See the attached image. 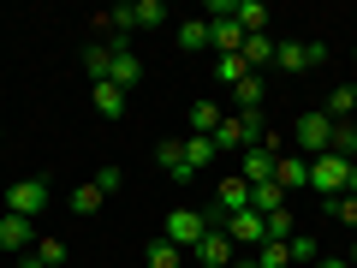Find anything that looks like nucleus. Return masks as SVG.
I'll use <instances>...</instances> for the list:
<instances>
[{
  "mask_svg": "<svg viewBox=\"0 0 357 268\" xmlns=\"http://www.w3.org/2000/svg\"><path fill=\"white\" fill-rule=\"evenodd\" d=\"M328 209H333V215H340V221H345V227H351V232H357V197H333V203H328Z\"/></svg>",
  "mask_w": 357,
  "mask_h": 268,
  "instance_id": "34",
  "label": "nucleus"
},
{
  "mask_svg": "<svg viewBox=\"0 0 357 268\" xmlns=\"http://www.w3.org/2000/svg\"><path fill=\"white\" fill-rule=\"evenodd\" d=\"M321 114H328L333 126H340V119H351V114H357V84H340V89L328 96V107H321Z\"/></svg>",
  "mask_w": 357,
  "mask_h": 268,
  "instance_id": "19",
  "label": "nucleus"
},
{
  "mask_svg": "<svg viewBox=\"0 0 357 268\" xmlns=\"http://www.w3.org/2000/svg\"><path fill=\"white\" fill-rule=\"evenodd\" d=\"M96 107H102V114L114 119L119 107H126V89H114V84H96Z\"/></svg>",
  "mask_w": 357,
  "mask_h": 268,
  "instance_id": "31",
  "label": "nucleus"
},
{
  "mask_svg": "<svg viewBox=\"0 0 357 268\" xmlns=\"http://www.w3.org/2000/svg\"><path fill=\"white\" fill-rule=\"evenodd\" d=\"M208 42H215L220 54H238V48H244V30H238V18H208Z\"/></svg>",
  "mask_w": 357,
  "mask_h": 268,
  "instance_id": "12",
  "label": "nucleus"
},
{
  "mask_svg": "<svg viewBox=\"0 0 357 268\" xmlns=\"http://www.w3.org/2000/svg\"><path fill=\"white\" fill-rule=\"evenodd\" d=\"M316 268H351V262H345V256H321Z\"/></svg>",
  "mask_w": 357,
  "mask_h": 268,
  "instance_id": "36",
  "label": "nucleus"
},
{
  "mask_svg": "<svg viewBox=\"0 0 357 268\" xmlns=\"http://www.w3.org/2000/svg\"><path fill=\"white\" fill-rule=\"evenodd\" d=\"M191 256H197V262H203V268H215V262H220V268H232V239H227V227L203 232V244H197Z\"/></svg>",
  "mask_w": 357,
  "mask_h": 268,
  "instance_id": "9",
  "label": "nucleus"
},
{
  "mask_svg": "<svg viewBox=\"0 0 357 268\" xmlns=\"http://www.w3.org/2000/svg\"><path fill=\"white\" fill-rule=\"evenodd\" d=\"M178 48H208V18H185V24H178Z\"/></svg>",
  "mask_w": 357,
  "mask_h": 268,
  "instance_id": "26",
  "label": "nucleus"
},
{
  "mask_svg": "<svg viewBox=\"0 0 357 268\" xmlns=\"http://www.w3.org/2000/svg\"><path fill=\"white\" fill-rule=\"evenodd\" d=\"M292 143H298V155H321V149L333 143V119L321 114V107H316V114H304V119L292 126Z\"/></svg>",
  "mask_w": 357,
  "mask_h": 268,
  "instance_id": "4",
  "label": "nucleus"
},
{
  "mask_svg": "<svg viewBox=\"0 0 357 268\" xmlns=\"http://www.w3.org/2000/svg\"><path fill=\"white\" fill-rule=\"evenodd\" d=\"M30 244H36V232L24 215H0V251H30Z\"/></svg>",
  "mask_w": 357,
  "mask_h": 268,
  "instance_id": "11",
  "label": "nucleus"
},
{
  "mask_svg": "<svg viewBox=\"0 0 357 268\" xmlns=\"http://www.w3.org/2000/svg\"><path fill=\"white\" fill-rule=\"evenodd\" d=\"M161 18H167L161 0H131V6H119V24H126V30H155Z\"/></svg>",
  "mask_w": 357,
  "mask_h": 268,
  "instance_id": "10",
  "label": "nucleus"
},
{
  "mask_svg": "<svg viewBox=\"0 0 357 268\" xmlns=\"http://www.w3.org/2000/svg\"><path fill=\"white\" fill-rule=\"evenodd\" d=\"M107 197H102V185H96V179H89V185H77L72 191V215H96V209H102Z\"/></svg>",
  "mask_w": 357,
  "mask_h": 268,
  "instance_id": "25",
  "label": "nucleus"
},
{
  "mask_svg": "<svg viewBox=\"0 0 357 268\" xmlns=\"http://www.w3.org/2000/svg\"><path fill=\"white\" fill-rule=\"evenodd\" d=\"M345 197H357V161H351V173H345Z\"/></svg>",
  "mask_w": 357,
  "mask_h": 268,
  "instance_id": "35",
  "label": "nucleus"
},
{
  "mask_svg": "<svg viewBox=\"0 0 357 268\" xmlns=\"http://www.w3.org/2000/svg\"><path fill=\"white\" fill-rule=\"evenodd\" d=\"M215 227H220V209H173L167 227H161V239L178 244V251H197L203 232H215Z\"/></svg>",
  "mask_w": 357,
  "mask_h": 268,
  "instance_id": "1",
  "label": "nucleus"
},
{
  "mask_svg": "<svg viewBox=\"0 0 357 268\" xmlns=\"http://www.w3.org/2000/svg\"><path fill=\"white\" fill-rule=\"evenodd\" d=\"M292 209H274V215H268V239H280V244H292Z\"/></svg>",
  "mask_w": 357,
  "mask_h": 268,
  "instance_id": "30",
  "label": "nucleus"
},
{
  "mask_svg": "<svg viewBox=\"0 0 357 268\" xmlns=\"http://www.w3.org/2000/svg\"><path fill=\"white\" fill-rule=\"evenodd\" d=\"M345 173H351V161L345 155H333V149H321V155H310V191L316 197H345Z\"/></svg>",
  "mask_w": 357,
  "mask_h": 268,
  "instance_id": "2",
  "label": "nucleus"
},
{
  "mask_svg": "<svg viewBox=\"0 0 357 268\" xmlns=\"http://www.w3.org/2000/svg\"><path fill=\"white\" fill-rule=\"evenodd\" d=\"M220 119H227V107H220V102H208V96H203V102L191 107V137H208V131H215Z\"/></svg>",
  "mask_w": 357,
  "mask_h": 268,
  "instance_id": "17",
  "label": "nucleus"
},
{
  "mask_svg": "<svg viewBox=\"0 0 357 268\" xmlns=\"http://www.w3.org/2000/svg\"><path fill=\"white\" fill-rule=\"evenodd\" d=\"M345 262H351V268H357V244H351V256H345Z\"/></svg>",
  "mask_w": 357,
  "mask_h": 268,
  "instance_id": "38",
  "label": "nucleus"
},
{
  "mask_svg": "<svg viewBox=\"0 0 357 268\" xmlns=\"http://www.w3.org/2000/svg\"><path fill=\"white\" fill-rule=\"evenodd\" d=\"M274 185H280L286 197L310 191V155H280V161H274Z\"/></svg>",
  "mask_w": 357,
  "mask_h": 268,
  "instance_id": "7",
  "label": "nucleus"
},
{
  "mask_svg": "<svg viewBox=\"0 0 357 268\" xmlns=\"http://www.w3.org/2000/svg\"><path fill=\"white\" fill-rule=\"evenodd\" d=\"M244 66H250V72H256V66H274V36H268V30H262V36H244Z\"/></svg>",
  "mask_w": 357,
  "mask_h": 268,
  "instance_id": "21",
  "label": "nucleus"
},
{
  "mask_svg": "<svg viewBox=\"0 0 357 268\" xmlns=\"http://www.w3.org/2000/svg\"><path fill=\"white\" fill-rule=\"evenodd\" d=\"M42 209H48V179H13V185H6V215L36 221Z\"/></svg>",
  "mask_w": 357,
  "mask_h": 268,
  "instance_id": "3",
  "label": "nucleus"
},
{
  "mask_svg": "<svg viewBox=\"0 0 357 268\" xmlns=\"http://www.w3.org/2000/svg\"><path fill=\"white\" fill-rule=\"evenodd\" d=\"M250 209L268 221L274 209H286V191H280V185H250Z\"/></svg>",
  "mask_w": 357,
  "mask_h": 268,
  "instance_id": "23",
  "label": "nucleus"
},
{
  "mask_svg": "<svg viewBox=\"0 0 357 268\" xmlns=\"http://www.w3.org/2000/svg\"><path fill=\"white\" fill-rule=\"evenodd\" d=\"M238 30H244V36H262V30H268V6H262V0H238Z\"/></svg>",
  "mask_w": 357,
  "mask_h": 268,
  "instance_id": "22",
  "label": "nucleus"
},
{
  "mask_svg": "<svg viewBox=\"0 0 357 268\" xmlns=\"http://www.w3.org/2000/svg\"><path fill=\"white\" fill-rule=\"evenodd\" d=\"M232 268H256V256H244V262H232Z\"/></svg>",
  "mask_w": 357,
  "mask_h": 268,
  "instance_id": "37",
  "label": "nucleus"
},
{
  "mask_svg": "<svg viewBox=\"0 0 357 268\" xmlns=\"http://www.w3.org/2000/svg\"><path fill=\"white\" fill-rule=\"evenodd\" d=\"M256 268H292V251H286L280 239H268L262 251H256Z\"/></svg>",
  "mask_w": 357,
  "mask_h": 268,
  "instance_id": "28",
  "label": "nucleus"
},
{
  "mask_svg": "<svg viewBox=\"0 0 357 268\" xmlns=\"http://www.w3.org/2000/svg\"><path fill=\"white\" fill-rule=\"evenodd\" d=\"M185 161H191V173H197L203 161H215V143L208 137H185Z\"/></svg>",
  "mask_w": 357,
  "mask_h": 268,
  "instance_id": "32",
  "label": "nucleus"
},
{
  "mask_svg": "<svg viewBox=\"0 0 357 268\" xmlns=\"http://www.w3.org/2000/svg\"><path fill=\"white\" fill-rule=\"evenodd\" d=\"M107 84H114V89H126V96H131V89L143 84V60H137L131 48H114V66H107Z\"/></svg>",
  "mask_w": 357,
  "mask_h": 268,
  "instance_id": "8",
  "label": "nucleus"
},
{
  "mask_svg": "<svg viewBox=\"0 0 357 268\" xmlns=\"http://www.w3.org/2000/svg\"><path fill=\"white\" fill-rule=\"evenodd\" d=\"M96 185H102V197H114L119 185H126V173H119V167L107 161V167H96Z\"/></svg>",
  "mask_w": 357,
  "mask_h": 268,
  "instance_id": "33",
  "label": "nucleus"
},
{
  "mask_svg": "<svg viewBox=\"0 0 357 268\" xmlns=\"http://www.w3.org/2000/svg\"><path fill=\"white\" fill-rule=\"evenodd\" d=\"M227 239H232V244H250V251H262V244H268V221L256 215V209H238V215H227Z\"/></svg>",
  "mask_w": 357,
  "mask_h": 268,
  "instance_id": "6",
  "label": "nucleus"
},
{
  "mask_svg": "<svg viewBox=\"0 0 357 268\" xmlns=\"http://www.w3.org/2000/svg\"><path fill=\"white\" fill-rule=\"evenodd\" d=\"M107 66H114V48L89 42V48H84V77H89V84H107Z\"/></svg>",
  "mask_w": 357,
  "mask_h": 268,
  "instance_id": "18",
  "label": "nucleus"
},
{
  "mask_svg": "<svg viewBox=\"0 0 357 268\" xmlns=\"http://www.w3.org/2000/svg\"><path fill=\"white\" fill-rule=\"evenodd\" d=\"M274 161H280V149L250 143V149L238 155V179H244V185H274Z\"/></svg>",
  "mask_w": 357,
  "mask_h": 268,
  "instance_id": "5",
  "label": "nucleus"
},
{
  "mask_svg": "<svg viewBox=\"0 0 357 268\" xmlns=\"http://www.w3.org/2000/svg\"><path fill=\"white\" fill-rule=\"evenodd\" d=\"M238 209H250V185L238 173H227L220 179V215H238Z\"/></svg>",
  "mask_w": 357,
  "mask_h": 268,
  "instance_id": "15",
  "label": "nucleus"
},
{
  "mask_svg": "<svg viewBox=\"0 0 357 268\" xmlns=\"http://www.w3.org/2000/svg\"><path fill=\"white\" fill-rule=\"evenodd\" d=\"M333 155H345V161H357V119H340L333 126V143H328Z\"/></svg>",
  "mask_w": 357,
  "mask_h": 268,
  "instance_id": "24",
  "label": "nucleus"
},
{
  "mask_svg": "<svg viewBox=\"0 0 357 268\" xmlns=\"http://www.w3.org/2000/svg\"><path fill=\"white\" fill-rule=\"evenodd\" d=\"M244 77H250V66H244V54H220V60H215V84H227V89H238Z\"/></svg>",
  "mask_w": 357,
  "mask_h": 268,
  "instance_id": "20",
  "label": "nucleus"
},
{
  "mask_svg": "<svg viewBox=\"0 0 357 268\" xmlns=\"http://www.w3.org/2000/svg\"><path fill=\"white\" fill-rule=\"evenodd\" d=\"M232 102H238V114H256V107L268 102V84H262V72H250L238 89H232Z\"/></svg>",
  "mask_w": 357,
  "mask_h": 268,
  "instance_id": "16",
  "label": "nucleus"
},
{
  "mask_svg": "<svg viewBox=\"0 0 357 268\" xmlns=\"http://www.w3.org/2000/svg\"><path fill=\"white\" fill-rule=\"evenodd\" d=\"M286 251H292V262H321V244L310 239V232H292V244H286Z\"/></svg>",
  "mask_w": 357,
  "mask_h": 268,
  "instance_id": "29",
  "label": "nucleus"
},
{
  "mask_svg": "<svg viewBox=\"0 0 357 268\" xmlns=\"http://www.w3.org/2000/svg\"><path fill=\"white\" fill-rule=\"evenodd\" d=\"M274 66H280V72H310V42H274Z\"/></svg>",
  "mask_w": 357,
  "mask_h": 268,
  "instance_id": "13",
  "label": "nucleus"
},
{
  "mask_svg": "<svg viewBox=\"0 0 357 268\" xmlns=\"http://www.w3.org/2000/svg\"><path fill=\"white\" fill-rule=\"evenodd\" d=\"M143 256H149V268H178V262H185V251H178V244H167V239H155Z\"/></svg>",
  "mask_w": 357,
  "mask_h": 268,
  "instance_id": "27",
  "label": "nucleus"
},
{
  "mask_svg": "<svg viewBox=\"0 0 357 268\" xmlns=\"http://www.w3.org/2000/svg\"><path fill=\"white\" fill-rule=\"evenodd\" d=\"M155 161H161L167 179H191V161H185V143H178V137H167L161 149H155Z\"/></svg>",
  "mask_w": 357,
  "mask_h": 268,
  "instance_id": "14",
  "label": "nucleus"
},
{
  "mask_svg": "<svg viewBox=\"0 0 357 268\" xmlns=\"http://www.w3.org/2000/svg\"><path fill=\"white\" fill-rule=\"evenodd\" d=\"M351 60H357V48H351Z\"/></svg>",
  "mask_w": 357,
  "mask_h": 268,
  "instance_id": "39",
  "label": "nucleus"
},
{
  "mask_svg": "<svg viewBox=\"0 0 357 268\" xmlns=\"http://www.w3.org/2000/svg\"><path fill=\"white\" fill-rule=\"evenodd\" d=\"M215 268H220V262H215Z\"/></svg>",
  "mask_w": 357,
  "mask_h": 268,
  "instance_id": "40",
  "label": "nucleus"
}]
</instances>
